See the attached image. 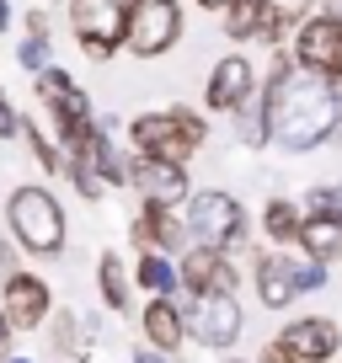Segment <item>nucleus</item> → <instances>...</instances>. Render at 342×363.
I'll return each mask as SVG.
<instances>
[{"label":"nucleus","instance_id":"f257e3e1","mask_svg":"<svg viewBox=\"0 0 342 363\" xmlns=\"http://www.w3.org/2000/svg\"><path fill=\"white\" fill-rule=\"evenodd\" d=\"M263 107H267V128H273V145L289 155H305V150L331 145L342 118V86L321 69H305L294 54H273V69L263 80Z\"/></svg>","mask_w":342,"mask_h":363},{"label":"nucleus","instance_id":"f03ea898","mask_svg":"<svg viewBox=\"0 0 342 363\" xmlns=\"http://www.w3.org/2000/svg\"><path fill=\"white\" fill-rule=\"evenodd\" d=\"M209 139V118L193 113V107L171 102V107H155V113H139L128 118V150L134 155H155V160H193Z\"/></svg>","mask_w":342,"mask_h":363},{"label":"nucleus","instance_id":"7ed1b4c3","mask_svg":"<svg viewBox=\"0 0 342 363\" xmlns=\"http://www.w3.org/2000/svg\"><path fill=\"white\" fill-rule=\"evenodd\" d=\"M6 235L27 251V257H59L70 240V225H65V208L48 187L27 182V187H11L6 198Z\"/></svg>","mask_w":342,"mask_h":363},{"label":"nucleus","instance_id":"20e7f679","mask_svg":"<svg viewBox=\"0 0 342 363\" xmlns=\"http://www.w3.org/2000/svg\"><path fill=\"white\" fill-rule=\"evenodd\" d=\"M134 6H139V0H65L70 38L80 43V54L96 59V65H107V59L128 43Z\"/></svg>","mask_w":342,"mask_h":363},{"label":"nucleus","instance_id":"39448f33","mask_svg":"<svg viewBox=\"0 0 342 363\" xmlns=\"http://www.w3.org/2000/svg\"><path fill=\"white\" fill-rule=\"evenodd\" d=\"M182 219H187V235H193L198 246H225V251H236L241 240H246V208H241V198L219 193V187L193 193V198L182 203Z\"/></svg>","mask_w":342,"mask_h":363},{"label":"nucleus","instance_id":"423d86ee","mask_svg":"<svg viewBox=\"0 0 342 363\" xmlns=\"http://www.w3.org/2000/svg\"><path fill=\"white\" fill-rule=\"evenodd\" d=\"M182 0H139L134 22H128V54L134 59H160L182 43Z\"/></svg>","mask_w":342,"mask_h":363},{"label":"nucleus","instance_id":"0eeeda50","mask_svg":"<svg viewBox=\"0 0 342 363\" xmlns=\"http://www.w3.org/2000/svg\"><path fill=\"white\" fill-rule=\"evenodd\" d=\"M177 272H182V294L187 299H204V294H236L241 289V267L230 262L225 246H187L177 257Z\"/></svg>","mask_w":342,"mask_h":363},{"label":"nucleus","instance_id":"6e6552de","mask_svg":"<svg viewBox=\"0 0 342 363\" xmlns=\"http://www.w3.org/2000/svg\"><path fill=\"white\" fill-rule=\"evenodd\" d=\"M128 187L145 203H171V208H182L193 198V177L182 160H155V155H128Z\"/></svg>","mask_w":342,"mask_h":363},{"label":"nucleus","instance_id":"1a4fd4ad","mask_svg":"<svg viewBox=\"0 0 342 363\" xmlns=\"http://www.w3.org/2000/svg\"><path fill=\"white\" fill-rule=\"evenodd\" d=\"M241 326H246V315H241L236 294H204V299L187 305V337H193L198 347H214V352L236 347Z\"/></svg>","mask_w":342,"mask_h":363},{"label":"nucleus","instance_id":"9d476101","mask_svg":"<svg viewBox=\"0 0 342 363\" xmlns=\"http://www.w3.org/2000/svg\"><path fill=\"white\" fill-rule=\"evenodd\" d=\"M0 310H6L11 331H38V326H48V315H54V289H48L38 272L16 267L11 278H0Z\"/></svg>","mask_w":342,"mask_h":363},{"label":"nucleus","instance_id":"9b49d317","mask_svg":"<svg viewBox=\"0 0 342 363\" xmlns=\"http://www.w3.org/2000/svg\"><path fill=\"white\" fill-rule=\"evenodd\" d=\"M257 65H251L246 54H225V59H214V69H209V80H204V107L209 113H236V107H246L251 96H257Z\"/></svg>","mask_w":342,"mask_h":363},{"label":"nucleus","instance_id":"f8f14e48","mask_svg":"<svg viewBox=\"0 0 342 363\" xmlns=\"http://www.w3.org/2000/svg\"><path fill=\"white\" fill-rule=\"evenodd\" d=\"M128 235H134V251H166V257H182V251L193 246L182 208L145 203V198H139V214H134V225H128Z\"/></svg>","mask_w":342,"mask_h":363},{"label":"nucleus","instance_id":"ddd939ff","mask_svg":"<svg viewBox=\"0 0 342 363\" xmlns=\"http://www.w3.org/2000/svg\"><path fill=\"white\" fill-rule=\"evenodd\" d=\"M289 54H294L305 69H321V75H331V80L342 86V22H337V16L316 11V16L294 33Z\"/></svg>","mask_w":342,"mask_h":363},{"label":"nucleus","instance_id":"4468645a","mask_svg":"<svg viewBox=\"0 0 342 363\" xmlns=\"http://www.w3.org/2000/svg\"><path fill=\"white\" fill-rule=\"evenodd\" d=\"M278 347H284L289 358H299V363H331L337 347H342V331H337V320H326V315H299V320H289V326L278 331Z\"/></svg>","mask_w":342,"mask_h":363},{"label":"nucleus","instance_id":"2eb2a0df","mask_svg":"<svg viewBox=\"0 0 342 363\" xmlns=\"http://www.w3.org/2000/svg\"><path fill=\"white\" fill-rule=\"evenodd\" d=\"M139 331H145V342L155 352L177 358L182 342H187V305H177V299H166V294H150V305L139 310Z\"/></svg>","mask_w":342,"mask_h":363},{"label":"nucleus","instance_id":"dca6fc26","mask_svg":"<svg viewBox=\"0 0 342 363\" xmlns=\"http://www.w3.org/2000/svg\"><path fill=\"white\" fill-rule=\"evenodd\" d=\"M251 284H257V299H263L267 310H289L299 299V289H294V257H284V251H257Z\"/></svg>","mask_w":342,"mask_h":363},{"label":"nucleus","instance_id":"f3484780","mask_svg":"<svg viewBox=\"0 0 342 363\" xmlns=\"http://www.w3.org/2000/svg\"><path fill=\"white\" fill-rule=\"evenodd\" d=\"M294 246L305 251L310 262H342V219L326 214V208H305Z\"/></svg>","mask_w":342,"mask_h":363},{"label":"nucleus","instance_id":"a211bd4d","mask_svg":"<svg viewBox=\"0 0 342 363\" xmlns=\"http://www.w3.org/2000/svg\"><path fill=\"white\" fill-rule=\"evenodd\" d=\"M273 11H278V0H230L225 11H219V27H225L230 43H263L267 27H273Z\"/></svg>","mask_w":342,"mask_h":363},{"label":"nucleus","instance_id":"6ab92c4d","mask_svg":"<svg viewBox=\"0 0 342 363\" xmlns=\"http://www.w3.org/2000/svg\"><path fill=\"white\" fill-rule=\"evenodd\" d=\"M134 284L145 289V294L177 299V294H182V272H177V257H166V251H139V257H134Z\"/></svg>","mask_w":342,"mask_h":363},{"label":"nucleus","instance_id":"aec40b11","mask_svg":"<svg viewBox=\"0 0 342 363\" xmlns=\"http://www.w3.org/2000/svg\"><path fill=\"white\" fill-rule=\"evenodd\" d=\"M96 289H102V305L113 310V315H123V310H128L134 272H128V262L118 257V251H102V257H96Z\"/></svg>","mask_w":342,"mask_h":363},{"label":"nucleus","instance_id":"412c9836","mask_svg":"<svg viewBox=\"0 0 342 363\" xmlns=\"http://www.w3.org/2000/svg\"><path fill=\"white\" fill-rule=\"evenodd\" d=\"M299 219H305V208H299L294 198H267L263 203V235L278 240V246H294L299 240Z\"/></svg>","mask_w":342,"mask_h":363},{"label":"nucleus","instance_id":"4be33fe9","mask_svg":"<svg viewBox=\"0 0 342 363\" xmlns=\"http://www.w3.org/2000/svg\"><path fill=\"white\" fill-rule=\"evenodd\" d=\"M230 123H236V139H241L246 150L273 145V128H267V107H263V86H257V96H251L246 107H236V113H230Z\"/></svg>","mask_w":342,"mask_h":363},{"label":"nucleus","instance_id":"5701e85b","mask_svg":"<svg viewBox=\"0 0 342 363\" xmlns=\"http://www.w3.org/2000/svg\"><path fill=\"white\" fill-rule=\"evenodd\" d=\"M22 139H27V150H33V160L43 171H65V145L54 139V128H43L38 118L22 113Z\"/></svg>","mask_w":342,"mask_h":363},{"label":"nucleus","instance_id":"b1692460","mask_svg":"<svg viewBox=\"0 0 342 363\" xmlns=\"http://www.w3.org/2000/svg\"><path fill=\"white\" fill-rule=\"evenodd\" d=\"M48 337H54V352H59V358H70V363L86 352V337H80L75 310H54V315H48Z\"/></svg>","mask_w":342,"mask_h":363},{"label":"nucleus","instance_id":"393cba45","mask_svg":"<svg viewBox=\"0 0 342 363\" xmlns=\"http://www.w3.org/2000/svg\"><path fill=\"white\" fill-rule=\"evenodd\" d=\"M16 65H22L27 75H38V69H48V65H54V38L22 33V48H16Z\"/></svg>","mask_w":342,"mask_h":363},{"label":"nucleus","instance_id":"a878e982","mask_svg":"<svg viewBox=\"0 0 342 363\" xmlns=\"http://www.w3.org/2000/svg\"><path fill=\"white\" fill-rule=\"evenodd\" d=\"M294 289L299 294H316V289H326V262H294Z\"/></svg>","mask_w":342,"mask_h":363},{"label":"nucleus","instance_id":"bb28decb","mask_svg":"<svg viewBox=\"0 0 342 363\" xmlns=\"http://www.w3.org/2000/svg\"><path fill=\"white\" fill-rule=\"evenodd\" d=\"M305 208H326V214L342 219V182H331V187H310V193H305Z\"/></svg>","mask_w":342,"mask_h":363},{"label":"nucleus","instance_id":"cd10ccee","mask_svg":"<svg viewBox=\"0 0 342 363\" xmlns=\"http://www.w3.org/2000/svg\"><path fill=\"white\" fill-rule=\"evenodd\" d=\"M16 134H22V113H16V102L0 86V139H16Z\"/></svg>","mask_w":342,"mask_h":363},{"label":"nucleus","instance_id":"c85d7f7f","mask_svg":"<svg viewBox=\"0 0 342 363\" xmlns=\"http://www.w3.org/2000/svg\"><path fill=\"white\" fill-rule=\"evenodd\" d=\"M22 33L54 38V22H48V11H43V6H33V11H22Z\"/></svg>","mask_w":342,"mask_h":363},{"label":"nucleus","instance_id":"c756f323","mask_svg":"<svg viewBox=\"0 0 342 363\" xmlns=\"http://www.w3.org/2000/svg\"><path fill=\"white\" fill-rule=\"evenodd\" d=\"M11 272H16V240L0 230V278H11Z\"/></svg>","mask_w":342,"mask_h":363},{"label":"nucleus","instance_id":"7c9ffc66","mask_svg":"<svg viewBox=\"0 0 342 363\" xmlns=\"http://www.w3.org/2000/svg\"><path fill=\"white\" fill-rule=\"evenodd\" d=\"M11 337H16V331H11V320H6V310H0V363L11 358Z\"/></svg>","mask_w":342,"mask_h":363},{"label":"nucleus","instance_id":"2f4dec72","mask_svg":"<svg viewBox=\"0 0 342 363\" xmlns=\"http://www.w3.org/2000/svg\"><path fill=\"white\" fill-rule=\"evenodd\" d=\"M134 363H171V358H166V352H155V347L145 342V347H134Z\"/></svg>","mask_w":342,"mask_h":363},{"label":"nucleus","instance_id":"473e14b6","mask_svg":"<svg viewBox=\"0 0 342 363\" xmlns=\"http://www.w3.org/2000/svg\"><path fill=\"white\" fill-rule=\"evenodd\" d=\"M11 22H16V11H11V0H0V33H11Z\"/></svg>","mask_w":342,"mask_h":363},{"label":"nucleus","instance_id":"72a5a7b5","mask_svg":"<svg viewBox=\"0 0 342 363\" xmlns=\"http://www.w3.org/2000/svg\"><path fill=\"white\" fill-rule=\"evenodd\" d=\"M321 11H326V16H337V22H342V0H321Z\"/></svg>","mask_w":342,"mask_h":363},{"label":"nucleus","instance_id":"f704fd0d","mask_svg":"<svg viewBox=\"0 0 342 363\" xmlns=\"http://www.w3.org/2000/svg\"><path fill=\"white\" fill-rule=\"evenodd\" d=\"M198 6H204V11H225L230 0H198Z\"/></svg>","mask_w":342,"mask_h":363},{"label":"nucleus","instance_id":"c9c22d12","mask_svg":"<svg viewBox=\"0 0 342 363\" xmlns=\"http://www.w3.org/2000/svg\"><path fill=\"white\" fill-rule=\"evenodd\" d=\"M331 145H342V118H337V134H331Z\"/></svg>","mask_w":342,"mask_h":363},{"label":"nucleus","instance_id":"e433bc0d","mask_svg":"<svg viewBox=\"0 0 342 363\" xmlns=\"http://www.w3.org/2000/svg\"><path fill=\"white\" fill-rule=\"evenodd\" d=\"M6 363H33V358H22V352H11V358H6Z\"/></svg>","mask_w":342,"mask_h":363},{"label":"nucleus","instance_id":"4c0bfd02","mask_svg":"<svg viewBox=\"0 0 342 363\" xmlns=\"http://www.w3.org/2000/svg\"><path fill=\"white\" fill-rule=\"evenodd\" d=\"M225 363H246V358H225Z\"/></svg>","mask_w":342,"mask_h":363},{"label":"nucleus","instance_id":"58836bf2","mask_svg":"<svg viewBox=\"0 0 342 363\" xmlns=\"http://www.w3.org/2000/svg\"><path fill=\"white\" fill-rule=\"evenodd\" d=\"M59 363H70V358H59Z\"/></svg>","mask_w":342,"mask_h":363}]
</instances>
